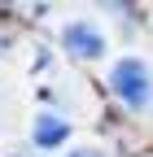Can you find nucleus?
<instances>
[{
  "mask_svg": "<svg viewBox=\"0 0 153 157\" xmlns=\"http://www.w3.org/2000/svg\"><path fill=\"white\" fill-rule=\"evenodd\" d=\"M61 39H66V48H70L74 57H83V61H92V57H101V52H105L101 31H96V26H88V22H70Z\"/></svg>",
  "mask_w": 153,
  "mask_h": 157,
  "instance_id": "2",
  "label": "nucleus"
},
{
  "mask_svg": "<svg viewBox=\"0 0 153 157\" xmlns=\"http://www.w3.org/2000/svg\"><path fill=\"white\" fill-rule=\"evenodd\" d=\"M61 140H66V122L57 113H40V118H35V144H40V148H53Z\"/></svg>",
  "mask_w": 153,
  "mask_h": 157,
  "instance_id": "3",
  "label": "nucleus"
},
{
  "mask_svg": "<svg viewBox=\"0 0 153 157\" xmlns=\"http://www.w3.org/2000/svg\"><path fill=\"white\" fill-rule=\"evenodd\" d=\"M70 157H105V153H96V148H79V153H70Z\"/></svg>",
  "mask_w": 153,
  "mask_h": 157,
  "instance_id": "4",
  "label": "nucleus"
},
{
  "mask_svg": "<svg viewBox=\"0 0 153 157\" xmlns=\"http://www.w3.org/2000/svg\"><path fill=\"white\" fill-rule=\"evenodd\" d=\"M109 87H114V96H118L127 109H136V113L153 105V83H149V70H144L140 57H123V61L114 66V74H109Z\"/></svg>",
  "mask_w": 153,
  "mask_h": 157,
  "instance_id": "1",
  "label": "nucleus"
}]
</instances>
